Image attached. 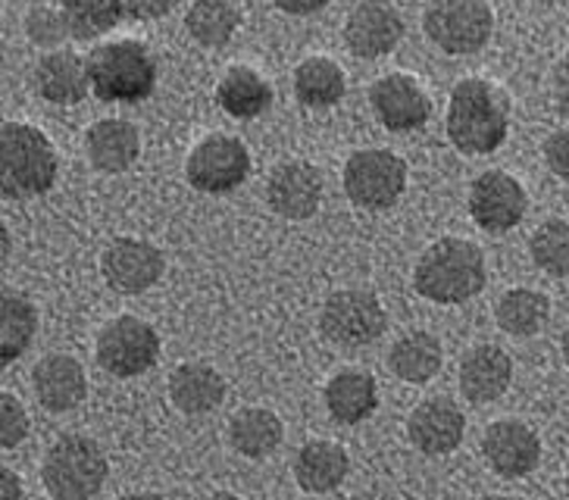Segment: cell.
<instances>
[{
	"label": "cell",
	"instance_id": "obj_10",
	"mask_svg": "<svg viewBox=\"0 0 569 500\" xmlns=\"http://www.w3.org/2000/svg\"><path fill=\"white\" fill-rule=\"evenodd\" d=\"M188 184L203 194H229L251 176V153L232 134H210L188 153Z\"/></svg>",
	"mask_w": 569,
	"mask_h": 500
},
{
	"label": "cell",
	"instance_id": "obj_12",
	"mask_svg": "<svg viewBox=\"0 0 569 500\" xmlns=\"http://www.w3.org/2000/svg\"><path fill=\"white\" fill-rule=\"evenodd\" d=\"M167 269L163 250L141 238H113L101 257L103 282L119 294H141L160 282Z\"/></svg>",
	"mask_w": 569,
	"mask_h": 500
},
{
	"label": "cell",
	"instance_id": "obj_20",
	"mask_svg": "<svg viewBox=\"0 0 569 500\" xmlns=\"http://www.w3.org/2000/svg\"><path fill=\"white\" fill-rule=\"evenodd\" d=\"M138 153H141V134L129 119H98L84 132V157L98 172L119 176L134 167Z\"/></svg>",
	"mask_w": 569,
	"mask_h": 500
},
{
	"label": "cell",
	"instance_id": "obj_8",
	"mask_svg": "<svg viewBox=\"0 0 569 500\" xmlns=\"http://www.w3.org/2000/svg\"><path fill=\"white\" fill-rule=\"evenodd\" d=\"M160 334L144 319L117 317L110 319L98 334V363L117 379H134L157 363Z\"/></svg>",
	"mask_w": 569,
	"mask_h": 500
},
{
	"label": "cell",
	"instance_id": "obj_13",
	"mask_svg": "<svg viewBox=\"0 0 569 500\" xmlns=\"http://www.w3.org/2000/svg\"><path fill=\"white\" fill-rule=\"evenodd\" d=\"M369 103L388 132H413L432 117V100L407 72H391L369 88Z\"/></svg>",
	"mask_w": 569,
	"mask_h": 500
},
{
	"label": "cell",
	"instance_id": "obj_35",
	"mask_svg": "<svg viewBox=\"0 0 569 500\" xmlns=\"http://www.w3.org/2000/svg\"><path fill=\"white\" fill-rule=\"evenodd\" d=\"M29 432V417L22 410L19 398H13L10 391L0 394V444L3 450H13Z\"/></svg>",
	"mask_w": 569,
	"mask_h": 500
},
{
	"label": "cell",
	"instance_id": "obj_15",
	"mask_svg": "<svg viewBox=\"0 0 569 500\" xmlns=\"http://www.w3.org/2000/svg\"><path fill=\"white\" fill-rule=\"evenodd\" d=\"M482 453H486L488 467L498 476L522 479V476L536 472L538 460H541V441L526 422L498 419L482 434Z\"/></svg>",
	"mask_w": 569,
	"mask_h": 500
},
{
	"label": "cell",
	"instance_id": "obj_24",
	"mask_svg": "<svg viewBox=\"0 0 569 500\" xmlns=\"http://www.w3.org/2000/svg\"><path fill=\"white\" fill-rule=\"evenodd\" d=\"M376 403H379V388L367 369H341L326 384V407L341 426H357L372 417Z\"/></svg>",
	"mask_w": 569,
	"mask_h": 500
},
{
	"label": "cell",
	"instance_id": "obj_45",
	"mask_svg": "<svg viewBox=\"0 0 569 500\" xmlns=\"http://www.w3.org/2000/svg\"><path fill=\"white\" fill-rule=\"evenodd\" d=\"M476 500H510V498H501V494H488V498H476Z\"/></svg>",
	"mask_w": 569,
	"mask_h": 500
},
{
	"label": "cell",
	"instance_id": "obj_11",
	"mask_svg": "<svg viewBox=\"0 0 569 500\" xmlns=\"http://www.w3.org/2000/svg\"><path fill=\"white\" fill-rule=\"evenodd\" d=\"M529 210V194L517 176L503 169L482 172L469 188V213L479 229L491 234H503L517 229Z\"/></svg>",
	"mask_w": 569,
	"mask_h": 500
},
{
	"label": "cell",
	"instance_id": "obj_23",
	"mask_svg": "<svg viewBox=\"0 0 569 500\" xmlns=\"http://www.w3.org/2000/svg\"><path fill=\"white\" fill-rule=\"evenodd\" d=\"M351 460L336 441H310L295 457V479L310 494H329L348 479Z\"/></svg>",
	"mask_w": 569,
	"mask_h": 500
},
{
	"label": "cell",
	"instance_id": "obj_46",
	"mask_svg": "<svg viewBox=\"0 0 569 500\" xmlns=\"http://www.w3.org/2000/svg\"><path fill=\"white\" fill-rule=\"evenodd\" d=\"M557 500H569V494H567V498H557Z\"/></svg>",
	"mask_w": 569,
	"mask_h": 500
},
{
	"label": "cell",
	"instance_id": "obj_42",
	"mask_svg": "<svg viewBox=\"0 0 569 500\" xmlns=\"http://www.w3.org/2000/svg\"><path fill=\"white\" fill-rule=\"evenodd\" d=\"M560 350H563V360L569 363V326H567V332H563V341H560Z\"/></svg>",
	"mask_w": 569,
	"mask_h": 500
},
{
	"label": "cell",
	"instance_id": "obj_1",
	"mask_svg": "<svg viewBox=\"0 0 569 500\" xmlns=\"http://www.w3.org/2000/svg\"><path fill=\"white\" fill-rule=\"evenodd\" d=\"M510 132V100L488 79H463L453 84L448 103V138L460 153H495Z\"/></svg>",
	"mask_w": 569,
	"mask_h": 500
},
{
	"label": "cell",
	"instance_id": "obj_41",
	"mask_svg": "<svg viewBox=\"0 0 569 500\" xmlns=\"http://www.w3.org/2000/svg\"><path fill=\"white\" fill-rule=\"evenodd\" d=\"M119 500H163L160 494H126V498Z\"/></svg>",
	"mask_w": 569,
	"mask_h": 500
},
{
	"label": "cell",
	"instance_id": "obj_29",
	"mask_svg": "<svg viewBox=\"0 0 569 500\" xmlns=\"http://www.w3.org/2000/svg\"><path fill=\"white\" fill-rule=\"evenodd\" d=\"M345 91H348L345 69L329 57H310L295 69V94L310 110L336 107L338 100L345 98Z\"/></svg>",
	"mask_w": 569,
	"mask_h": 500
},
{
	"label": "cell",
	"instance_id": "obj_28",
	"mask_svg": "<svg viewBox=\"0 0 569 500\" xmlns=\"http://www.w3.org/2000/svg\"><path fill=\"white\" fill-rule=\"evenodd\" d=\"M229 441L241 457H251V460L269 457L282 441V419L267 407L238 410L229 422Z\"/></svg>",
	"mask_w": 569,
	"mask_h": 500
},
{
	"label": "cell",
	"instance_id": "obj_2",
	"mask_svg": "<svg viewBox=\"0 0 569 500\" xmlns=\"http://www.w3.org/2000/svg\"><path fill=\"white\" fill-rule=\"evenodd\" d=\"M488 282L486 253L467 238H438L422 250L413 269V288L436 303H463L472 300Z\"/></svg>",
	"mask_w": 569,
	"mask_h": 500
},
{
	"label": "cell",
	"instance_id": "obj_9",
	"mask_svg": "<svg viewBox=\"0 0 569 500\" xmlns=\"http://www.w3.org/2000/svg\"><path fill=\"white\" fill-rule=\"evenodd\" d=\"M319 329L332 344L363 348L386 332L388 317L376 294L348 288V291H338L326 300V307L319 313Z\"/></svg>",
	"mask_w": 569,
	"mask_h": 500
},
{
	"label": "cell",
	"instance_id": "obj_6",
	"mask_svg": "<svg viewBox=\"0 0 569 500\" xmlns=\"http://www.w3.org/2000/svg\"><path fill=\"white\" fill-rule=\"evenodd\" d=\"M422 29L438 50L467 57L488 44L495 32V13L488 0H432L426 7Z\"/></svg>",
	"mask_w": 569,
	"mask_h": 500
},
{
	"label": "cell",
	"instance_id": "obj_7",
	"mask_svg": "<svg viewBox=\"0 0 569 500\" xmlns=\"http://www.w3.org/2000/svg\"><path fill=\"white\" fill-rule=\"evenodd\" d=\"M407 188V163L391 150H357L345 163V191L363 210H388Z\"/></svg>",
	"mask_w": 569,
	"mask_h": 500
},
{
	"label": "cell",
	"instance_id": "obj_37",
	"mask_svg": "<svg viewBox=\"0 0 569 500\" xmlns=\"http://www.w3.org/2000/svg\"><path fill=\"white\" fill-rule=\"evenodd\" d=\"M122 3V13L129 19H141V22H148V19H160L167 17L169 10L179 3V0H119Z\"/></svg>",
	"mask_w": 569,
	"mask_h": 500
},
{
	"label": "cell",
	"instance_id": "obj_44",
	"mask_svg": "<svg viewBox=\"0 0 569 500\" xmlns=\"http://www.w3.org/2000/svg\"><path fill=\"white\" fill-rule=\"evenodd\" d=\"M557 72H560V76H567V79H569V53L563 57V63H560V69H557Z\"/></svg>",
	"mask_w": 569,
	"mask_h": 500
},
{
	"label": "cell",
	"instance_id": "obj_36",
	"mask_svg": "<svg viewBox=\"0 0 569 500\" xmlns=\"http://www.w3.org/2000/svg\"><path fill=\"white\" fill-rule=\"evenodd\" d=\"M545 163L551 167L557 179L569 182V126L557 129V132L545 141Z\"/></svg>",
	"mask_w": 569,
	"mask_h": 500
},
{
	"label": "cell",
	"instance_id": "obj_40",
	"mask_svg": "<svg viewBox=\"0 0 569 500\" xmlns=\"http://www.w3.org/2000/svg\"><path fill=\"white\" fill-rule=\"evenodd\" d=\"M553 94H557V110L569 119V79L557 72V84H553Z\"/></svg>",
	"mask_w": 569,
	"mask_h": 500
},
{
	"label": "cell",
	"instance_id": "obj_18",
	"mask_svg": "<svg viewBox=\"0 0 569 500\" xmlns=\"http://www.w3.org/2000/svg\"><path fill=\"white\" fill-rule=\"evenodd\" d=\"M32 88L38 98L57 103V107H76L91 91L88 60H82L76 50H51L48 57L38 60L32 72Z\"/></svg>",
	"mask_w": 569,
	"mask_h": 500
},
{
	"label": "cell",
	"instance_id": "obj_38",
	"mask_svg": "<svg viewBox=\"0 0 569 500\" xmlns=\"http://www.w3.org/2000/svg\"><path fill=\"white\" fill-rule=\"evenodd\" d=\"M272 3L288 17H310V13H319L322 7H329L332 0H272Z\"/></svg>",
	"mask_w": 569,
	"mask_h": 500
},
{
	"label": "cell",
	"instance_id": "obj_5",
	"mask_svg": "<svg viewBox=\"0 0 569 500\" xmlns=\"http://www.w3.org/2000/svg\"><path fill=\"white\" fill-rule=\"evenodd\" d=\"M107 453L94 438L63 434L48 450L41 479L53 500H91L107 482Z\"/></svg>",
	"mask_w": 569,
	"mask_h": 500
},
{
	"label": "cell",
	"instance_id": "obj_26",
	"mask_svg": "<svg viewBox=\"0 0 569 500\" xmlns=\"http://www.w3.org/2000/svg\"><path fill=\"white\" fill-rule=\"evenodd\" d=\"M445 363L441 341L429 332H410L388 353V367L391 372L407 384H426L438 376V369Z\"/></svg>",
	"mask_w": 569,
	"mask_h": 500
},
{
	"label": "cell",
	"instance_id": "obj_30",
	"mask_svg": "<svg viewBox=\"0 0 569 500\" xmlns=\"http://www.w3.org/2000/svg\"><path fill=\"white\" fill-rule=\"evenodd\" d=\"M495 319H498V326L507 334L529 338V334H538L548 326V319H551V300L545 298L541 291H532V288H510L498 300Z\"/></svg>",
	"mask_w": 569,
	"mask_h": 500
},
{
	"label": "cell",
	"instance_id": "obj_17",
	"mask_svg": "<svg viewBox=\"0 0 569 500\" xmlns=\"http://www.w3.org/2000/svg\"><path fill=\"white\" fill-rule=\"evenodd\" d=\"M463 432H467V419L460 413V407L448 398L422 400L407 419V434L413 448L426 457H445L457 450L463 441Z\"/></svg>",
	"mask_w": 569,
	"mask_h": 500
},
{
	"label": "cell",
	"instance_id": "obj_32",
	"mask_svg": "<svg viewBox=\"0 0 569 500\" xmlns=\"http://www.w3.org/2000/svg\"><path fill=\"white\" fill-rule=\"evenodd\" d=\"M60 13L76 41H94L126 17L119 0H60Z\"/></svg>",
	"mask_w": 569,
	"mask_h": 500
},
{
	"label": "cell",
	"instance_id": "obj_43",
	"mask_svg": "<svg viewBox=\"0 0 569 500\" xmlns=\"http://www.w3.org/2000/svg\"><path fill=\"white\" fill-rule=\"evenodd\" d=\"M210 500H241L238 494H229V491H222V494H213Z\"/></svg>",
	"mask_w": 569,
	"mask_h": 500
},
{
	"label": "cell",
	"instance_id": "obj_16",
	"mask_svg": "<svg viewBox=\"0 0 569 500\" xmlns=\"http://www.w3.org/2000/svg\"><path fill=\"white\" fill-rule=\"evenodd\" d=\"M267 200L272 213L282 219H310L319 210L322 200V176L313 163L303 160H284L269 172Z\"/></svg>",
	"mask_w": 569,
	"mask_h": 500
},
{
	"label": "cell",
	"instance_id": "obj_14",
	"mask_svg": "<svg viewBox=\"0 0 569 500\" xmlns=\"http://www.w3.org/2000/svg\"><path fill=\"white\" fill-rule=\"evenodd\" d=\"M403 19L386 0H363L345 22V44L360 60H379L401 44Z\"/></svg>",
	"mask_w": 569,
	"mask_h": 500
},
{
	"label": "cell",
	"instance_id": "obj_31",
	"mask_svg": "<svg viewBox=\"0 0 569 500\" xmlns=\"http://www.w3.org/2000/svg\"><path fill=\"white\" fill-rule=\"evenodd\" d=\"M188 34L203 48H226L241 26V10L232 0H194L184 17Z\"/></svg>",
	"mask_w": 569,
	"mask_h": 500
},
{
	"label": "cell",
	"instance_id": "obj_4",
	"mask_svg": "<svg viewBox=\"0 0 569 500\" xmlns=\"http://www.w3.org/2000/svg\"><path fill=\"white\" fill-rule=\"evenodd\" d=\"M91 91L103 103H141L157 88V57L144 41L119 38L88 53Z\"/></svg>",
	"mask_w": 569,
	"mask_h": 500
},
{
	"label": "cell",
	"instance_id": "obj_22",
	"mask_svg": "<svg viewBox=\"0 0 569 500\" xmlns=\"http://www.w3.org/2000/svg\"><path fill=\"white\" fill-rule=\"evenodd\" d=\"M226 398V379L207 363H182L169 376V400L188 417L217 410Z\"/></svg>",
	"mask_w": 569,
	"mask_h": 500
},
{
	"label": "cell",
	"instance_id": "obj_19",
	"mask_svg": "<svg viewBox=\"0 0 569 500\" xmlns=\"http://www.w3.org/2000/svg\"><path fill=\"white\" fill-rule=\"evenodd\" d=\"M32 388L38 403L51 413L76 410L88 394L82 363L69 353H51L32 369Z\"/></svg>",
	"mask_w": 569,
	"mask_h": 500
},
{
	"label": "cell",
	"instance_id": "obj_21",
	"mask_svg": "<svg viewBox=\"0 0 569 500\" xmlns=\"http://www.w3.org/2000/svg\"><path fill=\"white\" fill-rule=\"evenodd\" d=\"M513 382V360L498 344H479L460 363V391L472 403L498 400Z\"/></svg>",
	"mask_w": 569,
	"mask_h": 500
},
{
	"label": "cell",
	"instance_id": "obj_33",
	"mask_svg": "<svg viewBox=\"0 0 569 500\" xmlns=\"http://www.w3.org/2000/svg\"><path fill=\"white\" fill-rule=\"evenodd\" d=\"M532 263L551 279H569V222L548 219L529 241Z\"/></svg>",
	"mask_w": 569,
	"mask_h": 500
},
{
	"label": "cell",
	"instance_id": "obj_3",
	"mask_svg": "<svg viewBox=\"0 0 569 500\" xmlns=\"http://www.w3.org/2000/svg\"><path fill=\"white\" fill-rule=\"evenodd\" d=\"M60 160L51 138L29 122H3L0 129V191L7 200L48 194L57 182Z\"/></svg>",
	"mask_w": 569,
	"mask_h": 500
},
{
	"label": "cell",
	"instance_id": "obj_39",
	"mask_svg": "<svg viewBox=\"0 0 569 500\" xmlns=\"http://www.w3.org/2000/svg\"><path fill=\"white\" fill-rule=\"evenodd\" d=\"M0 500H22V482L13 469H0Z\"/></svg>",
	"mask_w": 569,
	"mask_h": 500
},
{
	"label": "cell",
	"instance_id": "obj_27",
	"mask_svg": "<svg viewBox=\"0 0 569 500\" xmlns=\"http://www.w3.org/2000/svg\"><path fill=\"white\" fill-rule=\"evenodd\" d=\"M0 298H3L0 300V360L13 363L32 344L38 332V310L29 294L17 288H3Z\"/></svg>",
	"mask_w": 569,
	"mask_h": 500
},
{
	"label": "cell",
	"instance_id": "obj_34",
	"mask_svg": "<svg viewBox=\"0 0 569 500\" xmlns=\"http://www.w3.org/2000/svg\"><path fill=\"white\" fill-rule=\"evenodd\" d=\"M26 34H29L32 44L44 50H60L63 41L72 38L63 13L51 10V7H34V10H29V17H26Z\"/></svg>",
	"mask_w": 569,
	"mask_h": 500
},
{
	"label": "cell",
	"instance_id": "obj_25",
	"mask_svg": "<svg viewBox=\"0 0 569 500\" xmlns=\"http://www.w3.org/2000/svg\"><path fill=\"white\" fill-rule=\"evenodd\" d=\"M219 107L234 119H257L272 107V84L253 67H229L217 84Z\"/></svg>",
	"mask_w": 569,
	"mask_h": 500
}]
</instances>
